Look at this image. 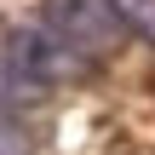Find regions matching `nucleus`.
<instances>
[{"instance_id":"obj_1","label":"nucleus","mask_w":155,"mask_h":155,"mask_svg":"<svg viewBox=\"0 0 155 155\" xmlns=\"http://www.w3.org/2000/svg\"><path fill=\"white\" fill-rule=\"evenodd\" d=\"M6 63L35 86V92H46V86H69V81H86L98 63L86 58V52H75L46 17H29V23H12L6 29Z\"/></svg>"},{"instance_id":"obj_2","label":"nucleus","mask_w":155,"mask_h":155,"mask_svg":"<svg viewBox=\"0 0 155 155\" xmlns=\"http://www.w3.org/2000/svg\"><path fill=\"white\" fill-rule=\"evenodd\" d=\"M40 17H46L75 52H86L92 63H104L109 52H121V35H127L109 0H46Z\"/></svg>"},{"instance_id":"obj_5","label":"nucleus","mask_w":155,"mask_h":155,"mask_svg":"<svg viewBox=\"0 0 155 155\" xmlns=\"http://www.w3.org/2000/svg\"><path fill=\"white\" fill-rule=\"evenodd\" d=\"M0 155H35L29 127H23V121H12V115H0Z\"/></svg>"},{"instance_id":"obj_4","label":"nucleus","mask_w":155,"mask_h":155,"mask_svg":"<svg viewBox=\"0 0 155 155\" xmlns=\"http://www.w3.org/2000/svg\"><path fill=\"white\" fill-rule=\"evenodd\" d=\"M35 98H40V92H35V86L6 63V52H0V115H12L17 104H35Z\"/></svg>"},{"instance_id":"obj_3","label":"nucleus","mask_w":155,"mask_h":155,"mask_svg":"<svg viewBox=\"0 0 155 155\" xmlns=\"http://www.w3.org/2000/svg\"><path fill=\"white\" fill-rule=\"evenodd\" d=\"M109 6H115V17H121L127 35H138V40L155 46V0H109Z\"/></svg>"}]
</instances>
